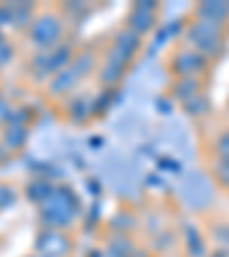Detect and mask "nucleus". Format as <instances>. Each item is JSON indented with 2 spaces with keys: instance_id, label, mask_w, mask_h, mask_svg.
<instances>
[{
  "instance_id": "f257e3e1",
  "label": "nucleus",
  "mask_w": 229,
  "mask_h": 257,
  "mask_svg": "<svg viewBox=\"0 0 229 257\" xmlns=\"http://www.w3.org/2000/svg\"><path fill=\"white\" fill-rule=\"evenodd\" d=\"M55 37H58V23L53 19H39L35 23V28H32V39L37 44H42V46L51 44Z\"/></svg>"
},
{
  "instance_id": "f03ea898",
  "label": "nucleus",
  "mask_w": 229,
  "mask_h": 257,
  "mask_svg": "<svg viewBox=\"0 0 229 257\" xmlns=\"http://www.w3.org/2000/svg\"><path fill=\"white\" fill-rule=\"evenodd\" d=\"M14 202V193L7 186H0V207H7V204Z\"/></svg>"
},
{
  "instance_id": "7ed1b4c3",
  "label": "nucleus",
  "mask_w": 229,
  "mask_h": 257,
  "mask_svg": "<svg viewBox=\"0 0 229 257\" xmlns=\"http://www.w3.org/2000/svg\"><path fill=\"white\" fill-rule=\"evenodd\" d=\"M7 60H10V48L5 44H0V64H5Z\"/></svg>"
},
{
  "instance_id": "20e7f679",
  "label": "nucleus",
  "mask_w": 229,
  "mask_h": 257,
  "mask_svg": "<svg viewBox=\"0 0 229 257\" xmlns=\"http://www.w3.org/2000/svg\"><path fill=\"white\" fill-rule=\"evenodd\" d=\"M5 110H7V108L3 106V103H0V119H5V117H7V112H5Z\"/></svg>"
},
{
  "instance_id": "39448f33",
  "label": "nucleus",
  "mask_w": 229,
  "mask_h": 257,
  "mask_svg": "<svg viewBox=\"0 0 229 257\" xmlns=\"http://www.w3.org/2000/svg\"><path fill=\"white\" fill-rule=\"evenodd\" d=\"M0 44H3V37H0Z\"/></svg>"
}]
</instances>
